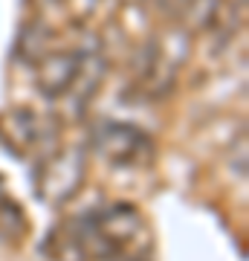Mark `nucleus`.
I'll return each instance as SVG.
<instances>
[{"instance_id":"nucleus-2","label":"nucleus","mask_w":249,"mask_h":261,"mask_svg":"<svg viewBox=\"0 0 249 261\" xmlns=\"http://www.w3.org/2000/svg\"><path fill=\"white\" fill-rule=\"evenodd\" d=\"M96 145L104 151V157L113 163H145L151 154V140L145 130L125 125V122H104L96 134Z\"/></svg>"},{"instance_id":"nucleus-4","label":"nucleus","mask_w":249,"mask_h":261,"mask_svg":"<svg viewBox=\"0 0 249 261\" xmlns=\"http://www.w3.org/2000/svg\"><path fill=\"white\" fill-rule=\"evenodd\" d=\"M6 128H9V137L12 140H18L20 145H29V142H35L38 137V116L32 111H12L6 116Z\"/></svg>"},{"instance_id":"nucleus-1","label":"nucleus","mask_w":249,"mask_h":261,"mask_svg":"<svg viewBox=\"0 0 249 261\" xmlns=\"http://www.w3.org/2000/svg\"><path fill=\"white\" fill-rule=\"evenodd\" d=\"M84 70L81 49H49L35 67V84L46 99H58L73 90Z\"/></svg>"},{"instance_id":"nucleus-3","label":"nucleus","mask_w":249,"mask_h":261,"mask_svg":"<svg viewBox=\"0 0 249 261\" xmlns=\"http://www.w3.org/2000/svg\"><path fill=\"white\" fill-rule=\"evenodd\" d=\"M18 53H23V58H29V61H41L49 53V29L41 20H35L23 32V38L18 41Z\"/></svg>"}]
</instances>
